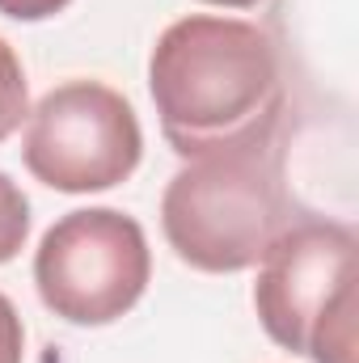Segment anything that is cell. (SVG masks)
Here are the masks:
<instances>
[{
	"mask_svg": "<svg viewBox=\"0 0 359 363\" xmlns=\"http://www.w3.org/2000/svg\"><path fill=\"white\" fill-rule=\"evenodd\" d=\"M26 359V325L17 304L0 291V363H21Z\"/></svg>",
	"mask_w": 359,
	"mask_h": 363,
	"instance_id": "cell-8",
	"label": "cell"
},
{
	"mask_svg": "<svg viewBox=\"0 0 359 363\" xmlns=\"http://www.w3.org/2000/svg\"><path fill=\"white\" fill-rule=\"evenodd\" d=\"M153 279L140 220L114 207L60 216L34 250L38 300L68 325H110L127 317Z\"/></svg>",
	"mask_w": 359,
	"mask_h": 363,
	"instance_id": "cell-4",
	"label": "cell"
},
{
	"mask_svg": "<svg viewBox=\"0 0 359 363\" xmlns=\"http://www.w3.org/2000/svg\"><path fill=\"white\" fill-rule=\"evenodd\" d=\"M203 4H220V9H254L263 0H203Z\"/></svg>",
	"mask_w": 359,
	"mask_h": 363,
	"instance_id": "cell-10",
	"label": "cell"
},
{
	"mask_svg": "<svg viewBox=\"0 0 359 363\" xmlns=\"http://www.w3.org/2000/svg\"><path fill=\"white\" fill-rule=\"evenodd\" d=\"M254 308L275 347L309 363L359 359V241L347 224H287L258 258Z\"/></svg>",
	"mask_w": 359,
	"mask_h": 363,
	"instance_id": "cell-2",
	"label": "cell"
},
{
	"mask_svg": "<svg viewBox=\"0 0 359 363\" xmlns=\"http://www.w3.org/2000/svg\"><path fill=\"white\" fill-rule=\"evenodd\" d=\"M26 237H30V199L0 169V267L26 250Z\"/></svg>",
	"mask_w": 359,
	"mask_h": 363,
	"instance_id": "cell-7",
	"label": "cell"
},
{
	"mask_svg": "<svg viewBox=\"0 0 359 363\" xmlns=\"http://www.w3.org/2000/svg\"><path fill=\"white\" fill-rule=\"evenodd\" d=\"M148 93L182 161L270 148L287 110L275 38L216 13H190L161 30L148 55Z\"/></svg>",
	"mask_w": 359,
	"mask_h": 363,
	"instance_id": "cell-1",
	"label": "cell"
},
{
	"mask_svg": "<svg viewBox=\"0 0 359 363\" xmlns=\"http://www.w3.org/2000/svg\"><path fill=\"white\" fill-rule=\"evenodd\" d=\"M30 118V89L17 51L0 38V144Z\"/></svg>",
	"mask_w": 359,
	"mask_h": 363,
	"instance_id": "cell-6",
	"label": "cell"
},
{
	"mask_svg": "<svg viewBox=\"0 0 359 363\" xmlns=\"http://www.w3.org/2000/svg\"><path fill=\"white\" fill-rule=\"evenodd\" d=\"M287 224L292 207L267 148L186 161L161 194V228L170 250L203 274L258 267Z\"/></svg>",
	"mask_w": 359,
	"mask_h": 363,
	"instance_id": "cell-3",
	"label": "cell"
},
{
	"mask_svg": "<svg viewBox=\"0 0 359 363\" xmlns=\"http://www.w3.org/2000/svg\"><path fill=\"white\" fill-rule=\"evenodd\" d=\"M144 131L136 106L101 81H64L47 93L21 140V161L60 194L114 190L140 169Z\"/></svg>",
	"mask_w": 359,
	"mask_h": 363,
	"instance_id": "cell-5",
	"label": "cell"
},
{
	"mask_svg": "<svg viewBox=\"0 0 359 363\" xmlns=\"http://www.w3.org/2000/svg\"><path fill=\"white\" fill-rule=\"evenodd\" d=\"M72 0H0V17L13 21H47L55 13H64Z\"/></svg>",
	"mask_w": 359,
	"mask_h": 363,
	"instance_id": "cell-9",
	"label": "cell"
}]
</instances>
